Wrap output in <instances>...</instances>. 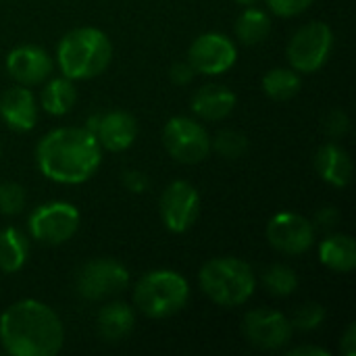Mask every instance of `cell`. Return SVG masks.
Segmentation results:
<instances>
[{
    "instance_id": "obj_2",
    "label": "cell",
    "mask_w": 356,
    "mask_h": 356,
    "mask_svg": "<svg viewBox=\"0 0 356 356\" xmlns=\"http://www.w3.org/2000/svg\"><path fill=\"white\" fill-rule=\"evenodd\" d=\"M0 344L10 356H54L65 344V327L48 305L25 298L2 313Z\"/></svg>"
},
{
    "instance_id": "obj_14",
    "label": "cell",
    "mask_w": 356,
    "mask_h": 356,
    "mask_svg": "<svg viewBox=\"0 0 356 356\" xmlns=\"http://www.w3.org/2000/svg\"><path fill=\"white\" fill-rule=\"evenodd\" d=\"M54 69L52 56L33 44L17 46L6 56V71L8 75L19 81L21 86H38L50 77Z\"/></svg>"
},
{
    "instance_id": "obj_25",
    "label": "cell",
    "mask_w": 356,
    "mask_h": 356,
    "mask_svg": "<svg viewBox=\"0 0 356 356\" xmlns=\"http://www.w3.org/2000/svg\"><path fill=\"white\" fill-rule=\"evenodd\" d=\"M263 284L273 296L286 298L298 290V275L288 265H271L263 273Z\"/></svg>"
},
{
    "instance_id": "obj_24",
    "label": "cell",
    "mask_w": 356,
    "mask_h": 356,
    "mask_svg": "<svg viewBox=\"0 0 356 356\" xmlns=\"http://www.w3.org/2000/svg\"><path fill=\"white\" fill-rule=\"evenodd\" d=\"M300 88H302V79L298 71H294L292 67L290 69L277 67L263 75V92L271 100H290L300 92Z\"/></svg>"
},
{
    "instance_id": "obj_12",
    "label": "cell",
    "mask_w": 356,
    "mask_h": 356,
    "mask_svg": "<svg viewBox=\"0 0 356 356\" xmlns=\"http://www.w3.org/2000/svg\"><path fill=\"white\" fill-rule=\"evenodd\" d=\"M267 240L277 252L298 257L315 244V225L298 213L282 211L269 219Z\"/></svg>"
},
{
    "instance_id": "obj_11",
    "label": "cell",
    "mask_w": 356,
    "mask_h": 356,
    "mask_svg": "<svg viewBox=\"0 0 356 356\" xmlns=\"http://www.w3.org/2000/svg\"><path fill=\"white\" fill-rule=\"evenodd\" d=\"M236 60L238 48L234 40L219 31H207L198 35L188 50V63L192 69L204 75H221L229 71Z\"/></svg>"
},
{
    "instance_id": "obj_10",
    "label": "cell",
    "mask_w": 356,
    "mask_h": 356,
    "mask_svg": "<svg viewBox=\"0 0 356 356\" xmlns=\"http://www.w3.org/2000/svg\"><path fill=\"white\" fill-rule=\"evenodd\" d=\"M159 211L171 234H186L200 215V194L186 179L171 181L161 194Z\"/></svg>"
},
{
    "instance_id": "obj_28",
    "label": "cell",
    "mask_w": 356,
    "mask_h": 356,
    "mask_svg": "<svg viewBox=\"0 0 356 356\" xmlns=\"http://www.w3.org/2000/svg\"><path fill=\"white\" fill-rule=\"evenodd\" d=\"M25 207V188L15 181L0 184V213L19 215Z\"/></svg>"
},
{
    "instance_id": "obj_18",
    "label": "cell",
    "mask_w": 356,
    "mask_h": 356,
    "mask_svg": "<svg viewBox=\"0 0 356 356\" xmlns=\"http://www.w3.org/2000/svg\"><path fill=\"white\" fill-rule=\"evenodd\" d=\"M315 171L325 184L346 188L353 179V159L340 144L327 142L315 154Z\"/></svg>"
},
{
    "instance_id": "obj_16",
    "label": "cell",
    "mask_w": 356,
    "mask_h": 356,
    "mask_svg": "<svg viewBox=\"0 0 356 356\" xmlns=\"http://www.w3.org/2000/svg\"><path fill=\"white\" fill-rule=\"evenodd\" d=\"M0 115L15 131H31L38 123V102L27 86H13L0 96Z\"/></svg>"
},
{
    "instance_id": "obj_15",
    "label": "cell",
    "mask_w": 356,
    "mask_h": 356,
    "mask_svg": "<svg viewBox=\"0 0 356 356\" xmlns=\"http://www.w3.org/2000/svg\"><path fill=\"white\" fill-rule=\"evenodd\" d=\"M94 136L102 150L123 152L138 138V121L127 111H111L106 115H100Z\"/></svg>"
},
{
    "instance_id": "obj_29",
    "label": "cell",
    "mask_w": 356,
    "mask_h": 356,
    "mask_svg": "<svg viewBox=\"0 0 356 356\" xmlns=\"http://www.w3.org/2000/svg\"><path fill=\"white\" fill-rule=\"evenodd\" d=\"M323 129H325V134L330 138H342L350 129V119H348V115L344 111L334 108L323 117Z\"/></svg>"
},
{
    "instance_id": "obj_34",
    "label": "cell",
    "mask_w": 356,
    "mask_h": 356,
    "mask_svg": "<svg viewBox=\"0 0 356 356\" xmlns=\"http://www.w3.org/2000/svg\"><path fill=\"white\" fill-rule=\"evenodd\" d=\"M340 353L344 356H356V325L350 323L340 340Z\"/></svg>"
},
{
    "instance_id": "obj_26",
    "label": "cell",
    "mask_w": 356,
    "mask_h": 356,
    "mask_svg": "<svg viewBox=\"0 0 356 356\" xmlns=\"http://www.w3.org/2000/svg\"><path fill=\"white\" fill-rule=\"evenodd\" d=\"M211 148H215V152L223 159L236 161L246 156L248 152V138L236 129H223L215 136V140H211Z\"/></svg>"
},
{
    "instance_id": "obj_17",
    "label": "cell",
    "mask_w": 356,
    "mask_h": 356,
    "mask_svg": "<svg viewBox=\"0 0 356 356\" xmlns=\"http://www.w3.org/2000/svg\"><path fill=\"white\" fill-rule=\"evenodd\" d=\"M238 96L227 86L207 83L192 96V111L204 121H221L232 115L236 108Z\"/></svg>"
},
{
    "instance_id": "obj_4",
    "label": "cell",
    "mask_w": 356,
    "mask_h": 356,
    "mask_svg": "<svg viewBox=\"0 0 356 356\" xmlns=\"http://www.w3.org/2000/svg\"><path fill=\"white\" fill-rule=\"evenodd\" d=\"M202 292L219 307H240L246 305L257 288V277L252 267L236 257L211 259L202 265L198 273Z\"/></svg>"
},
{
    "instance_id": "obj_30",
    "label": "cell",
    "mask_w": 356,
    "mask_h": 356,
    "mask_svg": "<svg viewBox=\"0 0 356 356\" xmlns=\"http://www.w3.org/2000/svg\"><path fill=\"white\" fill-rule=\"evenodd\" d=\"M265 2L277 17H296L302 15L315 0H265Z\"/></svg>"
},
{
    "instance_id": "obj_32",
    "label": "cell",
    "mask_w": 356,
    "mask_h": 356,
    "mask_svg": "<svg viewBox=\"0 0 356 356\" xmlns=\"http://www.w3.org/2000/svg\"><path fill=\"white\" fill-rule=\"evenodd\" d=\"M194 69H192V65L188 63V60H184V63H175L173 67H171V71H169V77H171V81L175 83V86H186V83H190L192 79H194Z\"/></svg>"
},
{
    "instance_id": "obj_21",
    "label": "cell",
    "mask_w": 356,
    "mask_h": 356,
    "mask_svg": "<svg viewBox=\"0 0 356 356\" xmlns=\"http://www.w3.org/2000/svg\"><path fill=\"white\" fill-rule=\"evenodd\" d=\"M75 98H77V92H75L73 81L63 75V77L50 79L46 83V88L40 94V104H42V108L48 115L63 117V115H67L73 108Z\"/></svg>"
},
{
    "instance_id": "obj_22",
    "label": "cell",
    "mask_w": 356,
    "mask_h": 356,
    "mask_svg": "<svg viewBox=\"0 0 356 356\" xmlns=\"http://www.w3.org/2000/svg\"><path fill=\"white\" fill-rule=\"evenodd\" d=\"M29 254V242L17 227H6L0 232V271L17 273Z\"/></svg>"
},
{
    "instance_id": "obj_3",
    "label": "cell",
    "mask_w": 356,
    "mask_h": 356,
    "mask_svg": "<svg viewBox=\"0 0 356 356\" xmlns=\"http://www.w3.org/2000/svg\"><path fill=\"white\" fill-rule=\"evenodd\" d=\"M113 58V44L102 29L77 27L63 35L56 48V63L71 81L92 79L106 71Z\"/></svg>"
},
{
    "instance_id": "obj_31",
    "label": "cell",
    "mask_w": 356,
    "mask_h": 356,
    "mask_svg": "<svg viewBox=\"0 0 356 356\" xmlns=\"http://www.w3.org/2000/svg\"><path fill=\"white\" fill-rule=\"evenodd\" d=\"M123 186L131 192V194H144L150 186L148 181V175L144 171H138V169H127L123 173Z\"/></svg>"
},
{
    "instance_id": "obj_20",
    "label": "cell",
    "mask_w": 356,
    "mask_h": 356,
    "mask_svg": "<svg viewBox=\"0 0 356 356\" xmlns=\"http://www.w3.org/2000/svg\"><path fill=\"white\" fill-rule=\"evenodd\" d=\"M319 261L336 273H350L356 267V244L346 234H332L319 246Z\"/></svg>"
},
{
    "instance_id": "obj_7",
    "label": "cell",
    "mask_w": 356,
    "mask_h": 356,
    "mask_svg": "<svg viewBox=\"0 0 356 356\" xmlns=\"http://www.w3.org/2000/svg\"><path fill=\"white\" fill-rule=\"evenodd\" d=\"M79 223L81 215L73 204L54 200L31 211L27 229L33 240L48 246H60L77 234Z\"/></svg>"
},
{
    "instance_id": "obj_23",
    "label": "cell",
    "mask_w": 356,
    "mask_h": 356,
    "mask_svg": "<svg viewBox=\"0 0 356 356\" xmlns=\"http://www.w3.org/2000/svg\"><path fill=\"white\" fill-rule=\"evenodd\" d=\"M269 33H271V19L261 8L246 6V10L236 21V38L246 46L265 42Z\"/></svg>"
},
{
    "instance_id": "obj_33",
    "label": "cell",
    "mask_w": 356,
    "mask_h": 356,
    "mask_svg": "<svg viewBox=\"0 0 356 356\" xmlns=\"http://www.w3.org/2000/svg\"><path fill=\"white\" fill-rule=\"evenodd\" d=\"M338 221H340V213H338L336 207H323V209L317 213V219H315V223H317L321 229H332V227L338 225Z\"/></svg>"
},
{
    "instance_id": "obj_19",
    "label": "cell",
    "mask_w": 356,
    "mask_h": 356,
    "mask_svg": "<svg viewBox=\"0 0 356 356\" xmlns=\"http://www.w3.org/2000/svg\"><path fill=\"white\" fill-rule=\"evenodd\" d=\"M136 325V313L125 302H111L100 309L96 327L102 340L106 342H119L131 334Z\"/></svg>"
},
{
    "instance_id": "obj_8",
    "label": "cell",
    "mask_w": 356,
    "mask_h": 356,
    "mask_svg": "<svg viewBox=\"0 0 356 356\" xmlns=\"http://www.w3.org/2000/svg\"><path fill=\"white\" fill-rule=\"evenodd\" d=\"M163 144L167 152L184 165L202 163L211 152V136L204 125L190 117H173L165 123Z\"/></svg>"
},
{
    "instance_id": "obj_6",
    "label": "cell",
    "mask_w": 356,
    "mask_h": 356,
    "mask_svg": "<svg viewBox=\"0 0 356 356\" xmlns=\"http://www.w3.org/2000/svg\"><path fill=\"white\" fill-rule=\"evenodd\" d=\"M334 31L327 23L311 21L302 25L288 44L290 67L298 73H317L332 56Z\"/></svg>"
},
{
    "instance_id": "obj_13",
    "label": "cell",
    "mask_w": 356,
    "mask_h": 356,
    "mask_svg": "<svg viewBox=\"0 0 356 356\" xmlns=\"http://www.w3.org/2000/svg\"><path fill=\"white\" fill-rule=\"evenodd\" d=\"M244 338L261 350H280L292 340L290 319L273 309H254L244 317Z\"/></svg>"
},
{
    "instance_id": "obj_5",
    "label": "cell",
    "mask_w": 356,
    "mask_h": 356,
    "mask_svg": "<svg viewBox=\"0 0 356 356\" xmlns=\"http://www.w3.org/2000/svg\"><path fill=\"white\" fill-rule=\"evenodd\" d=\"M190 300L186 277L171 269L148 271L134 290L136 307L150 319H167L179 313Z\"/></svg>"
},
{
    "instance_id": "obj_9",
    "label": "cell",
    "mask_w": 356,
    "mask_h": 356,
    "mask_svg": "<svg viewBox=\"0 0 356 356\" xmlns=\"http://www.w3.org/2000/svg\"><path fill=\"white\" fill-rule=\"evenodd\" d=\"M129 286V271L113 259L88 261L75 277L77 294L86 300H104Z\"/></svg>"
},
{
    "instance_id": "obj_36",
    "label": "cell",
    "mask_w": 356,
    "mask_h": 356,
    "mask_svg": "<svg viewBox=\"0 0 356 356\" xmlns=\"http://www.w3.org/2000/svg\"><path fill=\"white\" fill-rule=\"evenodd\" d=\"M238 4H242V6H254L259 0H236Z\"/></svg>"
},
{
    "instance_id": "obj_27",
    "label": "cell",
    "mask_w": 356,
    "mask_h": 356,
    "mask_svg": "<svg viewBox=\"0 0 356 356\" xmlns=\"http://www.w3.org/2000/svg\"><path fill=\"white\" fill-rule=\"evenodd\" d=\"M323 321H325V309L319 302H305L296 309L290 323H292V327H296L300 332H313Z\"/></svg>"
},
{
    "instance_id": "obj_35",
    "label": "cell",
    "mask_w": 356,
    "mask_h": 356,
    "mask_svg": "<svg viewBox=\"0 0 356 356\" xmlns=\"http://www.w3.org/2000/svg\"><path fill=\"white\" fill-rule=\"evenodd\" d=\"M288 356H332V353L319 346H296L288 350Z\"/></svg>"
},
{
    "instance_id": "obj_1",
    "label": "cell",
    "mask_w": 356,
    "mask_h": 356,
    "mask_svg": "<svg viewBox=\"0 0 356 356\" xmlns=\"http://www.w3.org/2000/svg\"><path fill=\"white\" fill-rule=\"evenodd\" d=\"M35 161L44 177L65 186L88 181L102 163V148L86 127H58L48 131L38 148Z\"/></svg>"
}]
</instances>
